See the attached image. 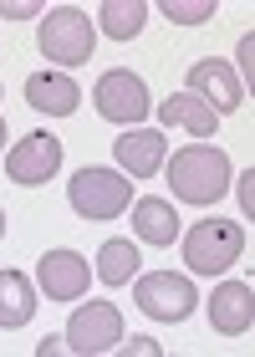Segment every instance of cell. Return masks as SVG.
Wrapping results in <instances>:
<instances>
[{
	"label": "cell",
	"instance_id": "obj_19",
	"mask_svg": "<svg viewBox=\"0 0 255 357\" xmlns=\"http://www.w3.org/2000/svg\"><path fill=\"white\" fill-rule=\"evenodd\" d=\"M219 10V0H164V15L173 26H204Z\"/></svg>",
	"mask_w": 255,
	"mask_h": 357
},
{
	"label": "cell",
	"instance_id": "obj_13",
	"mask_svg": "<svg viewBox=\"0 0 255 357\" xmlns=\"http://www.w3.org/2000/svg\"><path fill=\"white\" fill-rule=\"evenodd\" d=\"M26 102L36 112H46V118H72V112L82 107V87H77L67 72H36L26 82Z\"/></svg>",
	"mask_w": 255,
	"mask_h": 357
},
{
	"label": "cell",
	"instance_id": "obj_1",
	"mask_svg": "<svg viewBox=\"0 0 255 357\" xmlns=\"http://www.w3.org/2000/svg\"><path fill=\"white\" fill-rule=\"evenodd\" d=\"M164 164H169V189L184 204H219L235 178L225 149H215V143H189V149L169 153Z\"/></svg>",
	"mask_w": 255,
	"mask_h": 357
},
{
	"label": "cell",
	"instance_id": "obj_27",
	"mask_svg": "<svg viewBox=\"0 0 255 357\" xmlns=\"http://www.w3.org/2000/svg\"><path fill=\"white\" fill-rule=\"evenodd\" d=\"M0 97H6V92H0Z\"/></svg>",
	"mask_w": 255,
	"mask_h": 357
},
{
	"label": "cell",
	"instance_id": "obj_22",
	"mask_svg": "<svg viewBox=\"0 0 255 357\" xmlns=\"http://www.w3.org/2000/svg\"><path fill=\"white\" fill-rule=\"evenodd\" d=\"M56 352H72L67 347V332H61V337H41V347H36V357H56Z\"/></svg>",
	"mask_w": 255,
	"mask_h": 357
},
{
	"label": "cell",
	"instance_id": "obj_9",
	"mask_svg": "<svg viewBox=\"0 0 255 357\" xmlns=\"http://www.w3.org/2000/svg\"><path fill=\"white\" fill-rule=\"evenodd\" d=\"M36 281L46 301H82L92 286V266L77 250H46L36 261Z\"/></svg>",
	"mask_w": 255,
	"mask_h": 357
},
{
	"label": "cell",
	"instance_id": "obj_26",
	"mask_svg": "<svg viewBox=\"0 0 255 357\" xmlns=\"http://www.w3.org/2000/svg\"><path fill=\"white\" fill-rule=\"evenodd\" d=\"M0 240H6V209H0Z\"/></svg>",
	"mask_w": 255,
	"mask_h": 357
},
{
	"label": "cell",
	"instance_id": "obj_8",
	"mask_svg": "<svg viewBox=\"0 0 255 357\" xmlns=\"http://www.w3.org/2000/svg\"><path fill=\"white\" fill-rule=\"evenodd\" d=\"M61 169V138L56 133H26L15 149L6 153V174H10V184H26V189H36L46 184V178H56Z\"/></svg>",
	"mask_w": 255,
	"mask_h": 357
},
{
	"label": "cell",
	"instance_id": "obj_11",
	"mask_svg": "<svg viewBox=\"0 0 255 357\" xmlns=\"http://www.w3.org/2000/svg\"><path fill=\"white\" fill-rule=\"evenodd\" d=\"M113 158L123 164L128 178H153L169 158V138L158 133V128H133V133L113 138Z\"/></svg>",
	"mask_w": 255,
	"mask_h": 357
},
{
	"label": "cell",
	"instance_id": "obj_21",
	"mask_svg": "<svg viewBox=\"0 0 255 357\" xmlns=\"http://www.w3.org/2000/svg\"><path fill=\"white\" fill-rule=\"evenodd\" d=\"M123 352H133V357H158V342H148V337H128Z\"/></svg>",
	"mask_w": 255,
	"mask_h": 357
},
{
	"label": "cell",
	"instance_id": "obj_16",
	"mask_svg": "<svg viewBox=\"0 0 255 357\" xmlns=\"http://www.w3.org/2000/svg\"><path fill=\"white\" fill-rule=\"evenodd\" d=\"M36 317V286L21 271H0V332H21Z\"/></svg>",
	"mask_w": 255,
	"mask_h": 357
},
{
	"label": "cell",
	"instance_id": "obj_23",
	"mask_svg": "<svg viewBox=\"0 0 255 357\" xmlns=\"http://www.w3.org/2000/svg\"><path fill=\"white\" fill-rule=\"evenodd\" d=\"M250 52H255V36L240 41V67H245V87H250Z\"/></svg>",
	"mask_w": 255,
	"mask_h": 357
},
{
	"label": "cell",
	"instance_id": "obj_15",
	"mask_svg": "<svg viewBox=\"0 0 255 357\" xmlns=\"http://www.w3.org/2000/svg\"><path fill=\"white\" fill-rule=\"evenodd\" d=\"M158 118H164V128H184L189 138H215V133H219V112H210L194 92H173V97H164Z\"/></svg>",
	"mask_w": 255,
	"mask_h": 357
},
{
	"label": "cell",
	"instance_id": "obj_17",
	"mask_svg": "<svg viewBox=\"0 0 255 357\" xmlns=\"http://www.w3.org/2000/svg\"><path fill=\"white\" fill-rule=\"evenodd\" d=\"M98 26H102V36H113V41H133L138 31L148 26V6H143V0H102Z\"/></svg>",
	"mask_w": 255,
	"mask_h": 357
},
{
	"label": "cell",
	"instance_id": "obj_25",
	"mask_svg": "<svg viewBox=\"0 0 255 357\" xmlns=\"http://www.w3.org/2000/svg\"><path fill=\"white\" fill-rule=\"evenodd\" d=\"M0 149H6V112H0Z\"/></svg>",
	"mask_w": 255,
	"mask_h": 357
},
{
	"label": "cell",
	"instance_id": "obj_6",
	"mask_svg": "<svg viewBox=\"0 0 255 357\" xmlns=\"http://www.w3.org/2000/svg\"><path fill=\"white\" fill-rule=\"evenodd\" d=\"M92 102H98V112L107 123H118V128H138L143 118L153 112V97H148V82H143L138 72H102L98 77V87H92Z\"/></svg>",
	"mask_w": 255,
	"mask_h": 357
},
{
	"label": "cell",
	"instance_id": "obj_14",
	"mask_svg": "<svg viewBox=\"0 0 255 357\" xmlns=\"http://www.w3.org/2000/svg\"><path fill=\"white\" fill-rule=\"evenodd\" d=\"M133 235L143 240V245H173L179 240V209H173L169 199H133Z\"/></svg>",
	"mask_w": 255,
	"mask_h": 357
},
{
	"label": "cell",
	"instance_id": "obj_7",
	"mask_svg": "<svg viewBox=\"0 0 255 357\" xmlns=\"http://www.w3.org/2000/svg\"><path fill=\"white\" fill-rule=\"evenodd\" d=\"M123 342V312L113 301H82L67 321V347L82 357V352H107Z\"/></svg>",
	"mask_w": 255,
	"mask_h": 357
},
{
	"label": "cell",
	"instance_id": "obj_5",
	"mask_svg": "<svg viewBox=\"0 0 255 357\" xmlns=\"http://www.w3.org/2000/svg\"><path fill=\"white\" fill-rule=\"evenodd\" d=\"M133 301H138V312H143V317H153V321H184V317H194L199 291H194V281H189V275L148 271V275H138Z\"/></svg>",
	"mask_w": 255,
	"mask_h": 357
},
{
	"label": "cell",
	"instance_id": "obj_24",
	"mask_svg": "<svg viewBox=\"0 0 255 357\" xmlns=\"http://www.w3.org/2000/svg\"><path fill=\"white\" fill-rule=\"evenodd\" d=\"M250 178H255V174H245V178H240V204H245V220H250Z\"/></svg>",
	"mask_w": 255,
	"mask_h": 357
},
{
	"label": "cell",
	"instance_id": "obj_2",
	"mask_svg": "<svg viewBox=\"0 0 255 357\" xmlns=\"http://www.w3.org/2000/svg\"><path fill=\"white\" fill-rule=\"evenodd\" d=\"M67 204L77 209V220H118L123 209H133V178H123L118 169H77L67 184Z\"/></svg>",
	"mask_w": 255,
	"mask_h": 357
},
{
	"label": "cell",
	"instance_id": "obj_4",
	"mask_svg": "<svg viewBox=\"0 0 255 357\" xmlns=\"http://www.w3.org/2000/svg\"><path fill=\"white\" fill-rule=\"evenodd\" d=\"M245 250V225L240 220H199L184 235V261L194 275H219L240 261Z\"/></svg>",
	"mask_w": 255,
	"mask_h": 357
},
{
	"label": "cell",
	"instance_id": "obj_18",
	"mask_svg": "<svg viewBox=\"0 0 255 357\" xmlns=\"http://www.w3.org/2000/svg\"><path fill=\"white\" fill-rule=\"evenodd\" d=\"M138 275V245L133 240H107L98 250V281L102 286H123Z\"/></svg>",
	"mask_w": 255,
	"mask_h": 357
},
{
	"label": "cell",
	"instance_id": "obj_12",
	"mask_svg": "<svg viewBox=\"0 0 255 357\" xmlns=\"http://www.w3.org/2000/svg\"><path fill=\"white\" fill-rule=\"evenodd\" d=\"M255 321V306H250V281H225L215 286L210 296V327L219 337H245Z\"/></svg>",
	"mask_w": 255,
	"mask_h": 357
},
{
	"label": "cell",
	"instance_id": "obj_10",
	"mask_svg": "<svg viewBox=\"0 0 255 357\" xmlns=\"http://www.w3.org/2000/svg\"><path fill=\"white\" fill-rule=\"evenodd\" d=\"M184 92H194L210 112H235L245 102V87H240V77H235L230 61H194Z\"/></svg>",
	"mask_w": 255,
	"mask_h": 357
},
{
	"label": "cell",
	"instance_id": "obj_20",
	"mask_svg": "<svg viewBox=\"0 0 255 357\" xmlns=\"http://www.w3.org/2000/svg\"><path fill=\"white\" fill-rule=\"evenodd\" d=\"M0 15H6V21H26V15H41V0H0Z\"/></svg>",
	"mask_w": 255,
	"mask_h": 357
},
{
	"label": "cell",
	"instance_id": "obj_3",
	"mask_svg": "<svg viewBox=\"0 0 255 357\" xmlns=\"http://www.w3.org/2000/svg\"><path fill=\"white\" fill-rule=\"evenodd\" d=\"M92 46H98V26H92V15H82L77 6H56L46 10L41 21V56L52 61V67H82L92 56Z\"/></svg>",
	"mask_w": 255,
	"mask_h": 357
}]
</instances>
